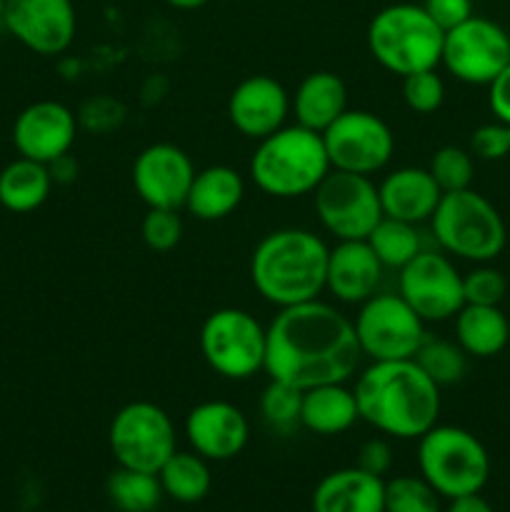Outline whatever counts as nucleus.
<instances>
[{
    "mask_svg": "<svg viewBox=\"0 0 510 512\" xmlns=\"http://www.w3.org/2000/svg\"><path fill=\"white\" fill-rule=\"evenodd\" d=\"M360 345L353 320L323 300L280 308L268 325L265 373L298 390L348 383L358 370Z\"/></svg>",
    "mask_w": 510,
    "mask_h": 512,
    "instance_id": "f257e3e1",
    "label": "nucleus"
},
{
    "mask_svg": "<svg viewBox=\"0 0 510 512\" xmlns=\"http://www.w3.org/2000/svg\"><path fill=\"white\" fill-rule=\"evenodd\" d=\"M360 420L383 435L415 440L438 425L440 388L410 360H378L353 388Z\"/></svg>",
    "mask_w": 510,
    "mask_h": 512,
    "instance_id": "f03ea898",
    "label": "nucleus"
},
{
    "mask_svg": "<svg viewBox=\"0 0 510 512\" xmlns=\"http://www.w3.org/2000/svg\"><path fill=\"white\" fill-rule=\"evenodd\" d=\"M328 250L310 230H273L250 255V280L260 298L278 308L308 303L325 290Z\"/></svg>",
    "mask_w": 510,
    "mask_h": 512,
    "instance_id": "7ed1b4c3",
    "label": "nucleus"
},
{
    "mask_svg": "<svg viewBox=\"0 0 510 512\" xmlns=\"http://www.w3.org/2000/svg\"><path fill=\"white\" fill-rule=\"evenodd\" d=\"M330 173V160L325 153L323 135L303 125H283L258 140L250 175L265 195L273 198H300L313 193L320 180Z\"/></svg>",
    "mask_w": 510,
    "mask_h": 512,
    "instance_id": "20e7f679",
    "label": "nucleus"
},
{
    "mask_svg": "<svg viewBox=\"0 0 510 512\" xmlns=\"http://www.w3.org/2000/svg\"><path fill=\"white\" fill-rule=\"evenodd\" d=\"M445 33L433 23L423 5L395 3L375 13L368 25L370 55L388 73L405 75L433 70L443 58Z\"/></svg>",
    "mask_w": 510,
    "mask_h": 512,
    "instance_id": "39448f33",
    "label": "nucleus"
},
{
    "mask_svg": "<svg viewBox=\"0 0 510 512\" xmlns=\"http://www.w3.org/2000/svg\"><path fill=\"white\" fill-rule=\"evenodd\" d=\"M430 228L440 250L473 263L495 260L508 240V230L495 205L473 188L443 193L430 215Z\"/></svg>",
    "mask_w": 510,
    "mask_h": 512,
    "instance_id": "423d86ee",
    "label": "nucleus"
},
{
    "mask_svg": "<svg viewBox=\"0 0 510 512\" xmlns=\"http://www.w3.org/2000/svg\"><path fill=\"white\" fill-rule=\"evenodd\" d=\"M418 443L420 475L443 498L480 493L488 483L490 458L473 433L455 425H433Z\"/></svg>",
    "mask_w": 510,
    "mask_h": 512,
    "instance_id": "0eeeda50",
    "label": "nucleus"
},
{
    "mask_svg": "<svg viewBox=\"0 0 510 512\" xmlns=\"http://www.w3.org/2000/svg\"><path fill=\"white\" fill-rule=\"evenodd\" d=\"M268 328L240 308H220L200 328L205 363L228 380H248L265 368Z\"/></svg>",
    "mask_w": 510,
    "mask_h": 512,
    "instance_id": "6e6552de",
    "label": "nucleus"
},
{
    "mask_svg": "<svg viewBox=\"0 0 510 512\" xmlns=\"http://www.w3.org/2000/svg\"><path fill=\"white\" fill-rule=\"evenodd\" d=\"M108 443L120 468L158 475L175 453V425L160 405L135 400L115 413Z\"/></svg>",
    "mask_w": 510,
    "mask_h": 512,
    "instance_id": "1a4fd4ad",
    "label": "nucleus"
},
{
    "mask_svg": "<svg viewBox=\"0 0 510 512\" xmlns=\"http://www.w3.org/2000/svg\"><path fill=\"white\" fill-rule=\"evenodd\" d=\"M360 353L378 360H410L423 340L425 320L398 293H375L360 303L353 320Z\"/></svg>",
    "mask_w": 510,
    "mask_h": 512,
    "instance_id": "9d476101",
    "label": "nucleus"
},
{
    "mask_svg": "<svg viewBox=\"0 0 510 512\" xmlns=\"http://www.w3.org/2000/svg\"><path fill=\"white\" fill-rule=\"evenodd\" d=\"M320 225L338 240H365L383 218L378 185L370 175L333 170L313 190Z\"/></svg>",
    "mask_w": 510,
    "mask_h": 512,
    "instance_id": "9b49d317",
    "label": "nucleus"
},
{
    "mask_svg": "<svg viewBox=\"0 0 510 512\" xmlns=\"http://www.w3.org/2000/svg\"><path fill=\"white\" fill-rule=\"evenodd\" d=\"M320 135L333 170L373 175L393 158V130L383 118L368 110H345Z\"/></svg>",
    "mask_w": 510,
    "mask_h": 512,
    "instance_id": "f8f14e48",
    "label": "nucleus"
},
{
    "mask_svg": "<svg viewBox=\"0 0 510 512\" xmlns=\"http://www.w3.org/2000/svg\"><path fill=\"white\" fill-rule=\"evenodd\" d=\"M398 295L425 323H443L455 318L465 305L463 275L455 270L448 255L423 248L400 268Z\"/></svg>",
    "mask_w": 510,
    "mask_h": 512,
    "instance_id": "ddd939ff",
    "label": "nucleus"
},
{
    "mask_svg": "<svg viewBox=\"0 0 510 512\" xmlns=\"http://www.w3.org/2000/svg\"><path fill=\"white\" fill-rule=\"evenodd\" d=\"M440 63L468 85H488L510 63V35L495 20L473 15L443 38Z\"/></svg>",
    "mask_w": 510,
    "mask_h": 512,
    "instance_id": "4468645a",
    "label": "nucleus"
},
{
    "mask_svg": "<svg viewBox=\"0 0 510 512\" xmlns=\"http://www.w3.org/2000/svg\"><path fill=\"white\" fill-rule=\"evenodd\" d=\"M3 25L18 43L38 55H60L78 28L73 0H5Z\"/></svg>",
    "mask_w": 510,
    "mask_h": 512,
    "instance_id": "2eb2a0df",
    "label": "nucleus"
},
{
    "mask_svg": "<svg viewBox=\"0 0 510 512\" xmlns=\"http://www.w3.org/2000/svg\"><path fill=\"white\" fill-rule=\"evenodd\" d=\"M193 178V160L173 143L148 145L133 163L135 193L148 208H185Z\"/></svg>",
    "mask_w": 510,
    "mask_h": 512,
    "instance_id": "dca6fc26",
    "label": "nucleus"
},
{
    "mask_svg": "<svg viewBox=\"0 0 510 512\" xmlns=\"http://www.w3.org/2000/svg\"><path fill=\"white\" fill-rule=\"evenodd\" d=\"M78 135L73 110L55 100H38L15 118L13 143L20 158L50 165L70 153Z\"/></svg>",
    "mask_w": 510,
    "mask_h": 512,
    "instance_id": "f3484780",
    "label": "nucleus"
},
{
    "mask_svg": "<svg viewBox=\"0 0 510 512\" xmlns=\"http://www.w3.org/2000/svg\"><path fill=\"white\" fill-rule=\"evenodd\" d=\"M185 438L200 458L220 463L243 453L250 438V425L238 405L205 400L185 418Z\"/></svg>",
    "mask_w": 510,
    "mask_h": 512,
    "instance_id": "a211bd4d",
    "label": "nucleus"
},
{
    "mask_svg": "<svg viewBox=\"0 0 510 512\" xmlns=\"http://www.w3.org/2000/svg\"><path fill=\"white\" fill-rule=\"evenodd\" d=\"M290 95L270 75H250L240 80L228 98V118L240 135L253 140L268 138L285 125Z\"/></svg>",
    "mask_w": 510,
    "mask_h": 512,
    "instance_id": "6ab92c4d",
    "label": "nucleus"
},
{
    "mask_svg": "<svg viewBox=\"0 0 510 512\" xmlns=\"http://www.w3.org/2000/svg\"><path fill=\"white\" fill-rule=\"evenodd\" d=\"M380 278L383 263L368 240H338V245L328 250L325 290H330L340 303H365L378 293Z\"/></svg>",
    "mask_w": 510,
    "mask_h": 512,
    "instance_id": "aec40b11",
    "label": "nucleus"
},
{
    "mask_svg": "<svg viewBox=\"0 0 510 512\" xmlns=\"http://www.w3.org/2000/svg\"><path fill=\"white\" fill-rule=\"evenodd\" d=\"M378 195L385 218L420 225L435 213L443 190L438 188L428 168H398L385 175L378 185Z\"/></svg>",
    "mask_w": 510,
    "mask_h": 512,
    "instance_id": "412c9836",
    "label": "nucleus"
},
{
    "mask_svg": "<svg viewBox=\"0 0 510 512\" xmlns=\"http://www.w3.org/2000/svg\"><path fill=\"white\" fill-rule=\"evenodd\" d=\"M313 512H385V480L358 465L335 470L315 485Z\"/></svg>",
    "mask_w": 510,
    "mask_h": 512,
    "instance_id": "4be33fe9",
    "label": "nucleus"
},
{
    "mask_svg": "<svg viewBox=\"0 0 510 512\" xmlns=\"http://www.w3.org/2000/svg\"><path fill=\"white\" fill-rule=\"evenodd\" d=\"M290 108L298 125L323 133L348 110V88L340 75L330 70H315L300 80Z\"/></svg>",
    "mask_w": 510,
    "mask_h": 512,
    "instance_id": "5701e85b",
    "label": "nucleus"
},
{
    "mask_svg": "<svg viewBox=\"0 0 510 512\" xmlns=\"http://www.w3.org/2000/svg\"><path fill=\"white\" fill-rule=\"evenodd\" d=\"M245 183L243 175L230 165H210L195 173L193 185L185 198V208L198 220L213 223V220L228 218L243 203Z\"/></svg>",
    "mask_w": 510,
    "mask_h": 512,
    "instance_id": "b1692460",
    "label": "nucleus"
},
{
    "mask_svg": "<svg viewBox=\"0 0 510 512\" xmlns=\"http://www.w3.org/2000/svg\"><path fill=\"white\" fill-rule=\"evenodd\" d=\"M360 420L353 390L345 383L315 385L303 390L300 403V425L315 435H340Z\"/></svg>",
    "mask_w": 510,
    "mask_h": 512,
    "instance_id": "393cba45",
    "label": "nucleus"
},
{
    "mask_svg": "<svg viewBox=\"0 0 510 512\" xmlns=\"http://www.w3.org/2000/svg\"><path fill=\"white\" fill-rule=\"evenodd\" d=\"M455 343L470 358H495L510 343V323L500 305H463L455 315Z\"/></svg>",
    "mask_w": 510,
    "mask_h": 512,
    "instance_id": "a878e982",
    "label": "nucleus"
},
{
    "mask_svg": "<svg viewBox=\"0 0 510 512\" xmlns=\"http://www.w3.org/2000/svg\"><path fill=\"white\" fill-rule=\"evenodd\" d=\"M53 175L48 165L18 158L0 173V205L13 213H30L48 200Z\"/></svg>",
    "mask_w": 510,
    "mask_h": 512,
    "instance_id": "bb28decb",
    "label": "nucleus"
},
{
    "mask_svg": "<svg viewBox=\"0 0 510 512\" xmlns=\"http://www.w3.org/2000/svg\"><path fill=\"white\" fill-rule=\"evenodd\" d=\"M158 480L163 493L178 503H198L213 485L205 458H200L198 453H178V450L158 470Z\"/></svg>",
    "mask_w": 510,
    "mask_h": 512,
    "instance_id": "cd10ccee",
    "label": "nucleus"
},
{
    "mask_svg": "<svg viewBox=\"0 0 510 512\" xmlns=\"http://www.w3.org/2000/svg\"><path fill=\"white\" fill-rule=\"evenodd\" d=\"M365 240L373 248V253L378 255L383 268H405L423 250L418 225L405 223V220L385 218V215Z\"/></svg>",
    "mask_w": 510,
    "mask_h": 512,
    "instance_id": "c85d7f7f",
    "label": "nucleus"
},
{
    "mask_svg": "<svg viewBox=\"0 0 510 512\" xmlns=\"http://www.w3.org/2000/svg\"><path fill=\"white\" fill-rule=\"evenodd\" d=\"M108 498L120 512H153L163 498V488L155 473H140V470L118 468L110 473Z\"/></svg>",
    "mask_w": 510,
    "mask_h": 512,
    "instance_id": "c756f323",
    "label": "nucleus"
},
{
    "mask_svg": "<svg viewBox=\"0 0 510 512\" xmlns=\"http://www.w3.org/2000/svg\"><path fill=\"white\" fill-rule=\"evenodd\" d=\"M413 360L438 388L460 383L468 373V353L443 338H425Z\"/></svg>",
    "mask_w": 510,
    "mask_h": 512,
    "instance_id": "7c9ffc66",
    "label": "nucleus"
},
{
    "mask_svg": "<svg viewBox=\"0 0 510 512\" xmlns=\"http://www.w3.org/2000/svg\"><path fill=\"white\" fill-rule=\"evenodd\" d=\"M385 512H440V495L423 475H398L385 483Z\"/></svg>",
    "mask_w": 510,
    "mask_h": 512,
    "instance_id": "2f4dec72",
    "label": "nucleus"
},
{
    "mask_svg": "<svg viewBox=\"0 0 510 512\" xmlns=\"http://www.w3.org/2000/svg\"><path fill=\"white\" fill-rule=\"evenodd\" d=\"M300 403L303 390L283 380H270L260 395V415L275 430H290L300 425Z\"/></svg>",
    "mask_w": 510,
    "mask_h": 512,
    "instance_id": "473e14b6",
    "label": "nucleus"
},
{
    "mask_svg": "<svg viewBox=\"0 0 510 512\" xmlns=\"http://www.w3.org/2000/svg\"><path fill=\"white\" fill-rule=\"evenodd\" d=\"M428 170L443 193L465 190L473 183V155L468 150L458 148V145H443V148H438L433 153Z\"/></svg>",
    "mask_w": 510,
    "mask_h": 512,
    "instance_id": "72a5a7b5",
    "label": "nucleus"
},
{
    "mask_svg": "<svg viewBox=\"0 0 510 512\" xmlns=\"http://www.w3.org/2000/svg\"><path fill=\"white\" fill-rule=\"evenodd\" d=\"M403 100L413 113H435L445 100V83L433 70H418L403 78Z\"/></svg>",
    "mask_w": 510,
    "mask_h": 512,
    "instance_id": "f704fd0d",
    "label": "nucleus"
},
{
    "mask_svg": "<svg viewBox=\"0 0 510 512\" xmlns=\"http://www.w3.org/2000/svg\"><path fill=\"white\" fill-rule=\"evenodd\" d=\"M140 235L150 250L168 253L183 240V220H180L178 210L148 208L143 225H140Z\"/></svg>",
    "mask_w": 510,
    "mask_h": 512,
    "instance_id": "c9c22d12",
    "label": "nucleus"
},
{
    "mask_svg": "<svg viewBox=\"0 0 510 512\" xmlns=\"http://www.w3.org/2000/svg\"><path fill=\"white\" fill-rule=\"evenodd\" d=\"M465 305H500L508 295V280L500 270L480 263V268L463 275Z\"/></svg>",
    "mask_w": 510,
    "mask_h": 512,
    "instance_id": "e433bc0d",
    "label": "nucleus"
},
{
    "mask_svg": "<svg viewBox=\"0 0 510 512\" xmlns=\"http://www.w3.org/2000/svg\"><path fill=\"white\" fill-rule=\"evenodd\" d=\"M470 150L483 160H503L510 155V125L500 120L480 125L470 138Z\"/></svg>",
    "mask_w": 510,
    "mask_h": 512,
    "instance_id": "4c0bfd02",
    "label": "nucleus"
},
{
    "mask_svg": "<svg viewBox=\"0 0 510 512\" xmlns=\"http://www.w3.org/2000/svg\"><path fill=\"white\" fill-rule=\"evenodd\" d=\"M423 8L443 33L473 18V0H425Z\"/></svg>",
    "mask_w": 510,
    "mask_h": 512,
    "instance_id": "58836bf2",
    "label": "nucleus"
},
{
    "mask_svg": "<svg viewBox=\"0 0 510 512\" xmlns=\"http://www.w3.org/2000/svg\"><path fill=\"white\" fill-rule=\"evenodd\" d=\"M390 465H393V450H390V445L385 443L383 438H373L368 440V443H363V448H360L358 453L360 470L383 478V475L390 470Z\"/></svg>",
    "mask_w": 510,
    "mask_h": 512,
    "instance_id": "ea45409f",
    "label": "nucleus"
},
{
    "mask_svg": "<svg viewBox=\"0 0 510 512\" xmlns=\"http://www.w3.org/2000/svg\"><path fill=\"white\" fill-rule=\"evenodd\" d=\"M488 103L495 120L510 125V63L488 83Z\"/></svg>",
    "mask_w": 510,
    "mask_h": 512,
    "instance_id": "a19ab883",
    "label": "nucleus"
},
{
    "mask_svg": "<svg viewBox=\"0 0 510 512\" xmlns=\"http://www.w3.org/2000/svg\"><path fill=\"white\" fill-rule=\"evenodd\" d=\"M448 512H493V508L488 505V500L480 498V493H473L450 500Z\"/></svg>",
    "mask_w": 510,
    "mask_h": 512,
    "instance_id": "79ce46f5",
    "label": "nucleus"
},
{
    "mask_svg": "<svg viewBox=\"0 0 510 512\" xmlns=\"http://www.w3.org/2000/svg\"><path fill=\"white\" fill-rule=\"evenodd\" d=\"M170 8H178V10H198L203 5H208L210 0H165Z\"/></svg>",
    "mask_w": 510,
    "mask_h": 512,
    "instance_id": "37998d69",
    "label": "nucleus"
},
{
    "mask_svg": "<svg viewBox=\"0 0 510 512\" xmlns=\"http://www.w3.org/2000/svg\"><path fill=\"white\" fill-rule=\"evenodd\" d=\"M3 13H5V0H0V23H3Z\"/></svg>",
    "mask_w": 510,
    "mask_h": 512,
    "instance_id": "c03bdc74",
    "label": "nucleus"
}]
</instances>
